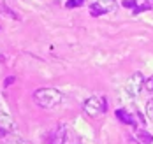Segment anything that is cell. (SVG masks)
<instances>
[{"label":"cell","instance_id":"cell-1","mask_svg":"<svg viewBox=\"0 0 153 144\" xmlns=\"http://www.w3.org/2000/svg\"><path fill=\"white\" fill-rule=\"evenodd\" d=\"M63 98V93L56 88H39L33 92V100L42 109H55Z\"/></svg>","mask_w":153,"mask_h":144},{"label":"cell","instance_id":"cell-2","mask_svg":"<svg viewBox=\"0 0 153 144\" xmlns=\"http://www.w3.org/2000/svg\"><path fill=\"white\" fill-rule=\"evenodd\" d=\"M107 106H106V98H102V97H97L93 95L90 98H86L85 100V104H83V111L86 112L90 118H95V116H99V114H102V112H106Z\"/></svg>","mask_w":153,"mask_h":144},{"label":"cell","instance_id":"cell-3","mask_svg":"<svg viewBox=\"0 0 153 144\" xmlns=\"http://www.w3.org/2000/svg\"><path fill=\"white\" fill-rule=\"evenodd\" d=\"M143 88H144V78H143V74H141V72H134V74L128 78L127 84H125L127 95L130 97V98H136V97L141 93Z\"/></svg>","mask_w":153,"mask_h":144},{"label":"cell","instance_id":"cell-4","mask_svg":"<svg viewBox=\"0 0 153 144\" xmlns=\"http://www.w3.org/2000/svg\"><path fill=\"white\" fill-rule=\"evenodd\" d=\"M48 144H69V130L67 127H56L48 137Z\"/></svg>","mask_w":153,"mask_h":144},{"label":"cell","instance_id":"cell-5","mask_svg":"<svg viewBox=\"0 0 153 144\" xmlns=\"http://www.w3.org/2000/svg\"><path fill=\"white\" fill-rule=\"evenodd\" d=\"M14 130V121L9 114H0V134H11Z\"/></svg>","mask_w":153,"mask_h":144},{"label":"cell","instance_id":"cell-6","mask_svg":"<svg viewBox=\"0 0 153 144\" xmlns=\"http://www.w3.org/2000/svg\"><path fill=\"white\" fill-rule=\"evenodd\" d=\"M116 118L122 121V123H125V125H136L134 123V118H132V114L128 111H125V109H116Z\"/></svg>","mask_w":153,"mask_h":144},{"label":"cell","instance_id":"cell-7","mask_svg":"<svg viewBox=\"0 0 153 144\" xmlns=\"http://www.w3.org/2000/svg\"><path fill=\"white\" fill-rule=\"evenodd\" d=\"M97 4L106 11V13H113L116 7H118V4H116V0H97Z\"/></svg>","mask_w":153,"mask_h":144},{"label":"cell","instance_id":"cell-8","mask_svg":"<svg viewBox=\"0 0 153 144\" xmlns=\"http://www.w3.org/2000/svg\"><path fill=\"white\" fill-rule=\"evenodd\" d=\"M137 137H139V141H141V143H144V144H150V143H153L152 134H148L146 130H139V132H137Z\"/></svg>","mask_w":153,"mask_h":144},{"label":"cell","instance_id":"cell-9","mask_svg":"<svg viewBox=\"0 0 153 144\" xmlns=\"http://www.w3.org/2000/svg\"><path fill=\"white\" fill-rule=\"evenodd\" d=\"M90 14H92V16H100V14H106V11H104L97 2H95V4L90 5Z\"/></svg>","mask_w":153,"mask_h":144},{"label":"cell","instance_id":"cell-10","mask_svg":"<svg viewBox=\"0 0 153 144\" xmlns=\"http://www.w3.org/2000/svg\"><path fill=\"white\" fill-rule=\"evenodd\" d=\"M83 4H85V0H67L65 2V7L67 9H76V7L83 5Z\"/></svg>","mask_w":153,"mask_h":144},{"label":"cell","instance_id":"cell-11","mask_svg":"<svg viewBox=\"0 0 153 144\" xmlns=\"http://www.w3.org/2000/svg\"><path fill=\"white\" fill-rule=\"evenodd\" d=\"M0 11H2V14H7V16H11L13 19H18V16H16V14L9 9V7H7V5H5V4H0Z\"/></svg>","mask_w":153,"mask_h":144},{"label":"cell","instance_id":"cell-12","mask_svg":"<svg viewBox=\"0 0 153 144\" xmlns=\"http://www.w3.org/2000/svg\"><path fill=\"white\" fill-rule=\"evenodd\" d=\"M146 114H148L150 120H153V98H150L146 102Z\"/></svg>","mask_w":153,"mask_h":144},{"label":"cell","instance_id":"cell-13","mask_svg":"<svg viewBox=\"0 0 153 144\" xmlns=\"http://www.w3.org/2000/svg\"><path fill=\"white\" fill-rule=\"evenodd\" d=\"M122 5L127 7V9H134V7H136V0H123Z\"/></svg>","mask_w":153,"mask_h":144},{"label":"cell","instance_id":"cell-14","mask_svg":"<svg viewBox=\"0 0 153 144\" xmlns=\"http://www.w3.org/2000/svg\"><path fill=\"white\" fill-rule=\"evenodd\" d=\"M144 86H146V90H148V92H152V93H153V76L144 81Z\"/></svg>","mask_w":153,"mask_h":144},{"label":"cell","instance_id":"cell-15","mask_svg":"<svg viewBox=\"0 0 153 144\" xmlns=\"http://www.w3.org/2000/svg\"><path fill=\"white\" fill-rule=\"evenodd\" d=\"M150 9V2H144L143 5H139L137 9H136V13H141V11H148Z\"/></svg>","mask_w":153,"mask_h":144},{"label":"cell","instance_id":"cell-16","mask_svg":"<svg viewBox=\"0 0 153 144\" xmlns=\"http://www.w3.org/2000/svg\"><path fill=\"white\" fill-rule=\"evenodd\" d=\"M11 83H14V78H9V79L5 81V86H7V84H11Z\"/></svg>","mask_w":153,"mask_h":144},{"label":"cell","instance_id":"cell-17","mask_svg":"<svg viewBox=\"0 0 153 144\" xmlns=\"http://www.w3.org/2000/svg\"><path fill=\"white\" fill-rule=\"evenodd\" d=\"M18 144H30V143H28V141H19Z\"/></svg>","mask_w":153,"mask_h":144}]
</instances>
